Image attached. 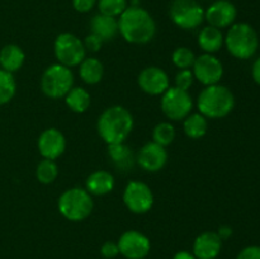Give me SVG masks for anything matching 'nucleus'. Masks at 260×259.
Instances as JSON below:
<instances>
[{
  "mask_svg": "<svg viewBox=\"0 0 260 259\" xmlns=\"http://www.w3.org/2000/svg\"><path fill=\"white\" fill-rule=\"evenodd\" d=\"M118 32L126 42L145 45L155 37L156 23L146 9L131 5L118 17Z\"/></svg>",
  "mask_w": 260,
  "mask_h": 259,
  "instance_id": "f257e3e1",
  "label": "nucleus"
},
{
  "mask_svg": "<svg viewBox=\"0 0 260 259\" xmlns=\"http://www.w3.org/2000/svg\"><path fill=\"white\" fill-rule=\"evenodd\" d=\"M134 117L122 106H112L104 109L98 118L96 128L99 136L107 145L121 144L134 130Z\"/></svg>",
  "mask_w": 260,
  "mask_h": 259,
  "instance_id": "f03ea898",
  "label": "nucleus"
},
{
  "mask_svg": "<svg viewBox=\"0 0 260 259\" xmlns=\"http://www.w3.org/2000/svg\"><path fill=\"white\" fill-rule=\"evenodd\" d=\"M235 107V96L225 85L215 84L206 86L197 99V108L207 119H218L229 116Z\"/></svg>",
  "mask_w": 260,
  "mask_h": 259,
  "instance_id": "7ed1b4c3",
  "label": "nucleus"
},
{
  "mask_svg": "<svg viewBox=\"0 0 260 259\" xmlns=\"http://www.w3.org/2000/svg\"><path fill=\"white\" fill-rule=\"evenodd\" d=\"M225 45L231 56L239 60H248L258 51V33L248 23H234L226 33Z\"/></svg>",
  "mask_w": 260,
  "mask_h": 259,
  "instance_id": "20e7f679",
  "label": "nucleus"
},
{
  "mask_svg": "<svg viewBox=\"0 0 260 259\" xmlns=\"http://www.w3.org/2000/svg\"><path fill=\"white\" fill-rule=\"evenodd\" d=\"M58 212L71 222H80L93 212V197L85 188L74 187L66 189L58 197Z\"/></svg>",
  "mask_w": 260,
  "mask_h": 259,
  "instance_id": "39448f33",
  "label": "nucleus"
},
{
  "mask_svg": "<svg viewBox=\"0 0 260 259\" xmlns=\"http://www.w3.org/2000/svg\"><path fill=\"white\" fill-rule=\"evenodd\" d=\"M74 86V74L71 69L53 63L48 66L41 78V90L51 99L65 98L66 94Z\"/></svg>",
  "mask_w": 260,
  "mask_h": 259,
  "instance_id": "423d86ee",
  "label": "nucleus"
},
{
  "mask_svg": "<svg viewBox=\"0 0 260 259\" xmlns=\"http://www.w3.org/2000/svg\"><path fill=\"white\" fill-rule=\"evenodd\" d=\"M53 52L58 63L69 69L79 66L86 57V50L83 41L70 32L60 33L56 37L53 43Z\"/></svg>",
  "mask_w": 260,
  "mask_h": 259,
  "instance_id": "0eeeda50",
  "label": "nucleus"
},
{
  "mask_svg": "<svg viewBox=\"0 0 260 259\" xmlns=\"http://www.w3.org/2000/svg\"><path fill=\"white\" fill-rule=\"evenodd\" d=\"M169 17L182 29H196L205 20V9L197 0H173L169 8Z\"/></svg>",
  "mask_w": 260,
  "mask_h": 259,
  "instance_id": "6e6552de",
  "label": "nucleus"
},
{
  "mask_svg": "<svg viewBox=\"0 0 260 259\" xmlns=\"http://www.w3.org/2000/svg\"><path fill=\"white\" fill-rule=\"evenodd\" d=\"M160 107L168 119L174 122L183 121L192 113L193 99L187 90L170 86L161 95Z\"/></svg>",
  "mask_w": 260,
  "mask_h": 259,
  "instance_id": "1a4fd4ad",
  "label": "nucleus"
},
{
  "mask_svg": "<svg viewBox=\"0 0 260 259\" xmlns=\"http://www.w3.org/2000/svg\"><path fill=\"white\" fill-rule=\"evenodd\" d=\"M123 202L132 213L144 215L154 206V193L146 183L132 180L123 190Z\"/></svg>",
  "mask_w": 260,
  "mask_h": 259,
  "instance_id": "9d476101",
  "label": "nucleus"
},
{
  "mask_svg": "<svg viewBox=\"0 0 260 259\" xmlns=\"http://www.w3.org/2000/svg\"><path fill=\"white\" fill-rule=\"evenodd\" d=\"M119 254L126 259H144L151 250L150 239L137 230H127L119 236Z\"/></svg>",
  "mask_w": 260,
  "mask_h": 259,
  "instance_id": "9b49d317",
  "label": "nucleus"
},
{
  "mask_svg": "<svg viewBox=\"0 0 260 259\" xmlns=\"http://www.w3.org/2000/svg\"><path fill=\"white\" fill-rule=\"evenodd\" d=\"M192 73L194 79H197L205 86L215 85L222 79L223 65L216 56L211 53H203L196 57L192 66Z\"/></svg>",
  "mask_w": 260,
  "mask_h": 259,
  "instance_id": "f8f14e48",
  "label": "nucleus"
},
{
  "mask_svg": "<svg viewBox=\"0 0 260 259\" xmlns=\"http://www.w3.org/2000/svg\"><path fill=\"white\" fill-rule=\"evenodd\" d=\"M140 89L149 95H162L170 88L168 74L159 66H147L137 78Z\"/></svg>",
  "mask_w": 260,
  "mask_h": 259,
  "instance_id": "ddd939ff",
  "label": "nucleus"
},
{
  "mask_svg": "<svg viewBox=\"0 0 260 259\" xmlns=\"http://www.w3.org/2000/svg\"><path fill=\"white\" fill-rule=\"evenodd\" d=\"M238 15L236 7L230 0H216L205 10V20L208 25L222 29L231 27Z\"/></svg>",
  "mask_w": 260,
  "mask_h": 259,
  "instance_id": "4468645a",
  "label": "nucleus"
},
{
  "mask_svg": "<svg viewBox=\"0 0 260 259\" xmlns=\"http://www.w3.org/2000/svg\"><path fill=\"white\" fill-rule=\"evenodd\" d=\"M136 161L146 172L156 173L167 165L168 151L164 146L156 144V142H146L140 149Z\"/></svg>",
  "mask_w": 260,
  "mask_h": 259,
  "instance_id": "2eb2a0df",
  "label": "nucleus"
},
{
  "mask_svg": "<svg viewBox=\"0 0 260 259\" xmlns=\"http://www.w3.org/2000/svg\"><path fill=\"white\" fill-rule=\"evenodd\" d=\"M37 147L43 159L56 160L65 152L66 139L60 130L47 128L38 136Z\"/></svg>",
  "mask_w": 260,
  "mask_h": 259,
  "instance_id": "dca6fc26",
  "label": "nucleus"
},
{
  "mask_svg": "<svg viewBox=\"0 0 260 259\" xmlns=\"http://www.w3.org/2000/svg\"><path fill=\"white\" fill-rule=\"evenodd\" d=\"M222 249V240L216 231H205L196 238L193 254L197 259H216Z\"/></svg>",
  "mask_w": 260,
  "mask_h": 259,
  "instance_id": "f3484780",
  "label": "nucleus"
},
{
  "mask_svg": "<svg viewBox=\"0 0 260 259\" xmlns=\"http://www.w3.org/2000/svg\"><path fill=\"white\" fill-rule=\"evenodd\" d=\"M90 33L98 36L103 42H108L118 35V19L98 13L90 20Z\"/></svg>",
  "mask_w": 260,
  "mask_h": 259,
  "instance_id": "a211bd4d",
  "label": "nucleus"
},
{
  "mask_svg": "<svg viewBox=\"0 0 260 259\" xmlns=\"http://www.w3.org/2000/svg\"><path fill=\"white\" fill-rule=\"evenodd\" d=\"M114 188V177L107 170H95L85 182V189L91 196H106Z\"/></svg>",
  "mask_w": 260,
  "mask_h": 259,
  "instance_id": "6ab92c4d",
  "label": "nucleus"
},
{
  "mask_svg": "<svg viewBox=\"0 0 260 259\" xmlns=\"http://www.w3.org/2000/svg\"><path fill=\"white\" fill-rule=\"evenodd\" d=\"M25 53L22 48L14 43L5 45L0 50V69L14 74L15 71L20 70L24 65Z\"/></svg>",
  "mask_w": 260,
  "mask_h": 259,
  "instance_id": "aec40b11",
  "label": "nucleus"
},
{
  "mask_svg": "<svg viewBox=\"0 0 260 259\" xmlns=\"http://www.w3.org/2000/svg\"><path fill=\"white\" fill-rule=\"evenodd\" d=\"M223 43H225V37H223L221 29L212 27V25L202 28L198 35V46L205 53L213 55L215 52H218L222 48Z\"/></svg>",
  "mask_w": 260,
  "mask_h": 259,
  "instance_id": "412c9836",
  "label": "nucleus"
},
{
  "mask_svg": "<svg viewBox=\"0 0 260 259\" xmlns=\"http://www.w3.org/2000/svg\"><path fill=\"white\" fill-rule=\"evenodd\" d=\"M108 156L112 163L116 165V168L121 170L132 169L135 161H136L131 147L127 146L124 142L108 145Z\"/></svg>",
  "mask_w": 260,
  "mask_h": 259,
  "instance_id": "4be33fe9",
  "label": "nucleus"
},
{
  "mask_svg": "<svg viewBox=\"0 0 260 259\" xmlns=\"http://www.w3.org/2000/svg\"><path fill=\"white\" fill-rule=\"evenodd\" d=\"M80 79L88 85H95L101 83L104 75V66L98 58L85 57L79 65Z\"/></svg>",
  "mask_w": 260,
  "mask_h": 259,
  "instance_id": "5701e85b",
  "label": "nucleus"
},
{
  "mask_svg": "<svg viewBox=\"0 0 260 259\" xmlns=\"http://www.w3.org/2000/svg\"><path fill=\"white\" fill-rule=\"evenodd\" d=\"M65 103L75 113H84L90 107V94L81 86H73L71 90L65 95Z\"/></svg>",
  "mask_w": 260,
  "mask_h": 259,
  "instance_id": "b1692460",
  "label": "nucleus"
},
{
  "mask_svg": "<svg viewBox=\"0 0 260 259\" xmlns=\"http://www.w3.org/2000/svg\"><path fill=\"white\" fill-rule=\"evenodd\" d=\"M183 130L189 139L198 140L206 135L208 130V121L205 116L198 113H190L183 119Z\"/></svg>",
  "mask_w": 260,
  "mask_h": 259,
  "instance_id": "393cba45",
  "label": "nucleus"
},
{
  "mask_svg": "<svg viewBox=\"0 0 260 259\" xmlns=\"http://www.w3.org/2000/svg\"><path fill=\"white\" fill-rule=\"evenodd\" d=\"M58 177V167L55 160L42 159L36 168V178L41 184H51Z\"/></svg>",
  "mask_w": 260,
  "mask_h": 259,
  "instance_id": "a878e982",
  "label": "nucleus"
},
{
  "mask_svg": "<svg viewBox=\"0 0 260 259\" xmlns=\"http://www.w3.org/2000/svg\"><path fill=\"white\" fill-rule=\"evenodd\" d=\"M17 93V81L12 73L0 69V106L9 103Z\"/></svg>",
  "mask_w": 260,
  "mask_h": 259,
  "instance_id": "bb28decb",
  "label": "nucleus"
},
{
  "mask_svg": "<svg viewBox=\"0 0 260 259\" xmlns=\"http://www.w3.org/2000/svg\"><path fill=\"white\" fill-rule=\"evenodd\" d=\"M175 139V128L170 122H160L152 130V141L167 147Z\"/></svg>",
  "mask_w": 260,
  "mask_h": 259,
  "instance_id": "cd10ccee",
  "label": "nucleus"
},
{
  "mask_svg": "<svg viewBox=\"0 0 260 259\" xmlns=\"http://www.w3.org/2000/svg\"><path fill=\"white\" fill-rule=\"evenodd\" d=\"M98 9L101 14L118 18L128 8L127 0H98Z\"/></svg>",
  "mask_w": 260,
  "mask_h": 259,
  "instance_id": "c85d7f7f",
  "label": "nucleus"
},
{
  "mask_svg": "<svg viewBox=\"0 0 260 259\" xmlns=\"http://www.w3.org/2000/svg\"><path fill=\"white\" fill-rule=\"evenodd\" d=\"M172 61L179 70L192 69L193 63L196 61V55L190 48L178 47L173 51Z\"/></svg>",
  "mask_w": 260,
  "mask_h": 259,
  "instance_id": "c756f323",
  "label": "nucleus"
},
{
  "mask_svg": "<svg viewBox=\"0 0 260 259\" xmlns=\"http://www.w3.org/2000/svg\"><path fill=\"white\" fill-rule=\"evenodd\" d=\"M193 83H194V75L192 73V69L179 70L175 75V86L182 90H189Z\"/></svg>",
  "mask_w": 260,
  "mask_h": 259,
  "instance_id": "7c9ffc66",
  "label": "nucleus"
},
{
  "mask_svg": "<svg viewBox=\"0 0 260 259\" xmlns=\"http://www.w3.org/2000/svg\"><path fill=\"white\" fill-rule=\"evenodd\" d=\"M84 47H85L86 51H90V52H98L99 50L103 46V41L98 37V36L93 35V33H89L83 41Z\"/></svg>",
  "mask_w": 260,
  "mask_h": 259,
  "instance_id": "2f4dec72",
  "label": "nucleus"
},
{
  "mask_svg": "<svg viewBox=\"0 0 260 259\" xmlns=\"http://www.w3.org/2000/svg\"><path fill=\"white\" fill-rule=\"evenodd\" d=\"M101 254L106 259H113L119 254L118 244L114 241H106L101 248Z\"/></svg>",
  "mask_w": 260,
  "mask_h": 259,
  "instance_id": "473e14b6",
  "label": "nucleus"
},
{
  "mask_svg": "<svg viewBox=\"0 0 260 259\" xmlns=\"http://www.w3.org/2000/svg\"><path fill=\"white\" fill-rule=\"evenodd\" d=\"M236 259H260V246L249 245L239 251Z\"/></svg>",
  "mask_w": 260,
  "mask_h": 259,
  "instance_id": "72a5a7b5",
  "label": "nucleus"
},
{
  "mask_svg": "<svg viewBox=\"0 0 260 259\" xmlns=\"http://www.w3.org/2000/svg\"><path fill=\"white\" fill-rule=\"evenodd\" d=\"M98 0H73V7L79 13H88L96 5Z\"/></svg>",
  "mask_w": 260,
  "mask_h": 259,
  "instance_id": "f704fd0d",
  "label": "nucleus"
},
{
  "mask_svg": "<svg viewBox=\"0 0 260 259\" xmlns=\"http://www.w3.org/2000/svg\"><path fill=\"white\" fill-rule=\"evenodd\" d=\"M216 233H217V235L220 236L221 240L223 241V240H226V239H229L231 235H233V229H231L230 226H228V225H223V226H220V228H218V230L216 231Z\"/></svg>",
  "mask_w": 260,
  "mask_h": 259,
  "instance_id": "c9c22d12",
  "label": "nucleus"
},
{
  "mask_svg": "<svg viewBox=\"0 0 260 259\" xmlns=\"http://www.w3.org/2000/svg\"><path fill=\"white\" fill-rule=\"evenodd\" d=\"M251 73H253L254 81H255L256 84H259V85H260V56L258 58H256L255 62H254L253 71H251Z\"/></svg>",
  "mask_w": 260,
  "mask_h": 259,
  "instance_id": "e433bc0d",
  "label": "nucleus"
},
{
  "mask_svg": "<svg viewBox=\"0 0 260 259\" xmlns=\"http://www.w3.org/2000/svg\"><path fill=\"white\" fill-rule=\"evenodd\" d=\"M173 259H197V258H196L193 253H189V251L187 250H180L173 256Z\"/></svg>",
  "mask_w": 260,
  "mask_h": 259,
  "instance_id": "4c0bfd02",
  "label": "nucleus"
},
{
  "mask_svg": "<svg viewBox=\"0 0 260 259\" xmlns=\"http://www.w3.org/2000/svg\"><path fill=\"white\" fill-rule=\"evenodd\" d=\"M202 2H208V0H202Z\"/></svg>",
  "mask_w": 260,
  "mask_h": 259,
  "instance_id": "58836bf2",
  "label": "nucleus"
}]
</instances>
